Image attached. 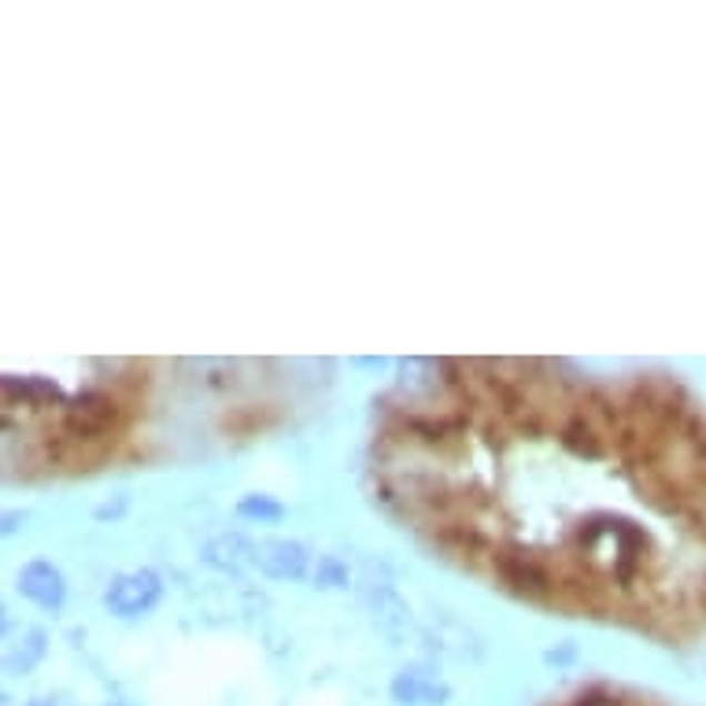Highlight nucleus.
Listing matches in <instances>:
<instances>
[{"instance_id":"obj_2","label":"nucleus","mask_w":706,"mask_h":706,"mask_svg":"<svg viewBox=\"0 0 706 706\" xmlns=\"http://www.w3.org/2000/svg\"><path fill=\"white\" fill-rule=\"evenodd\" d=\"M160 577L152 569H138V574H122L115 585L104 592V603L111 614H122V618H138V614H149L160 599Z\"/></svg>"},{"instance_id":"obj_4","label":"nucleus","mask_w":706,"mask_h":706,"mask_svg":"<svg viewBox=\"0 0 706 706\" xmlns=\"http://www.w3.org/2000/svg\"><path fill=\"white\" fill-rule=\"evenodd\" d=\"M19 588H22V596H30L33 603H41V607H60L67 596L63 574L52 563H44V558H38V563H30L22 569Z\"/></svg>"},{"instance_id":"obj_7","label":"nucleus","mask_w":706,"mask_h":706,"mask_svg":"<svg viewBox=\"0 0 706 706\" xmlns=\"http://www.w3.org/2000/svg\"><path fill=\"white\" fill-rule=\"evenodd\" d=\"M315 581H319L322 588H337V585H344V581H349V569H344V563H341L337 555H322Z\"/></svg>"},{"instance_id":"obj_6","label":"nucleus","mask_w":706,"mask_h":706,"mask_svg":"<svg viewBox=\"0 0 706 706\" xmlns=\"http://www.w3.org/2000/svg\"><path fill=\"white\" fill-rule=\"evenodd\" d=\"M392 696L403 706H441L447 699V688L436 685L422 669H403V674L392 680Z\"/></svg>"},{"instance_id":"obj_9","label":"nucleus","mask_w":706,"mask_h":706,"mask_svg":"<svg viewBox=\"0 0 706 706\" xmlns=\"http://www.w3.org/2000/svg\"><path fill=\"white\" fill-rule=\"evenodd\" d=\"M30 706H52V703H49V699H33Z\"/></svg>"},{"instance_id":"obj_1","label":"nucleus","mask_w":706,"mask_h":706,"mask_svg":"<svg viewBox=\"0 0 706 706\" xmlns=\"http://www.w3.org/2000/svg\"><path fill=\"white\" fill-rule=\"evenodd\" d=\"M119 418H122V407H119L115 392L93 389V392H82V396L63 407V433L74 447H82L89 441L108 436L119 425Z\"/></svg>"},{"instance_id":"obj_8","label":"nucleus","mask_w":706,"mask_h":706,"mask_svg":"<svg viewBox=\"0 0 706 706\" xmlns=\"http://www.w3.org/2000/svg\"><path fill=\"white\" fill-rule=\"evenodd\" d=\"M241 514H244V518H266V522H274V518H282V503H274V500H266V496H244L241 500Z\"/></svg>"},{"instance_id":"obj_5","label":"nucleus","mask_w":706,"mask_h":706,"mask_svg":"<svg viewBox=\"0 0 706 706\" xmlns=\"http://www.w3.org/2000/svg\"><path fill=\"white\" fill-rule=\"evenodd\" d=\"M255 563L271 577H300L307 566V552L293 541H266L255 547Z\"/></svg>"},{"instance_id":"obj_3","label":"nucleus","mask_w":706,"mask_h":706,"mask_svg":"<svg viewBox=\"0 0 706 706\" xmlns=\"http://www.w3.org/2000/svg\"><path fill=\"white\" fill-rule=\"evenodd\" d=\"M492 563H496V577L507 588L518 592V596L544 599L547 592H555L552 569H547L541 558H530V555H492Z\"/></svg>"}]
</instances>
